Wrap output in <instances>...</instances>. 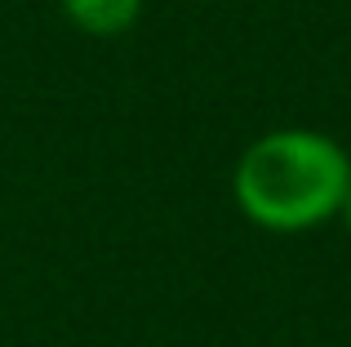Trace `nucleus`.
Instances as JSON below:
<instances>
[{"instance_id": "f03ea898", "label": "nucleus", "mask_w": 351, "mask_h": 347, "mask_svg": "<svg viewBox=\"0 0 351 347\" xmlns=\"http://www.w3.org/2000/svg\"><path fill=\"white\" fill-rule=\"evenodd\" d=\"M58 9L67 14L71 27L98 40H116V36L134 32V23L143 18V0H58Z\"/></svg>"}, {"instance_id": "7ed1b4c3", "label": "nucleus", "mask_w": 351, "mask_h": 347, "mask_svg": "<svg viewBox=\"0 0 351 347\" xmlns=\"http://www.w3.org/2000/svg\"><path fill=\"white\" fill-rule=\"evenodd\" d=\"M338 218H343L347 232H351V187H347V200H343V209H338Z\"/></svg>"}, {"instance_id": "f257e3e1", "label": "nucleus", "mask_w": 351, "mask_h": 347, "mask_svg": "<svg viewBox=\"0 0 351 347\" xmlns=\"http://www.w3.org/2000/svg\"><path fill=\"white\" fill-rule=\"evenodd\" d=\"M351 187V156L325 130L285 125L267 130L240 152L232 169L236 209L276 236L311 232L338 218Z\"/></svg>"}]
</instances>
